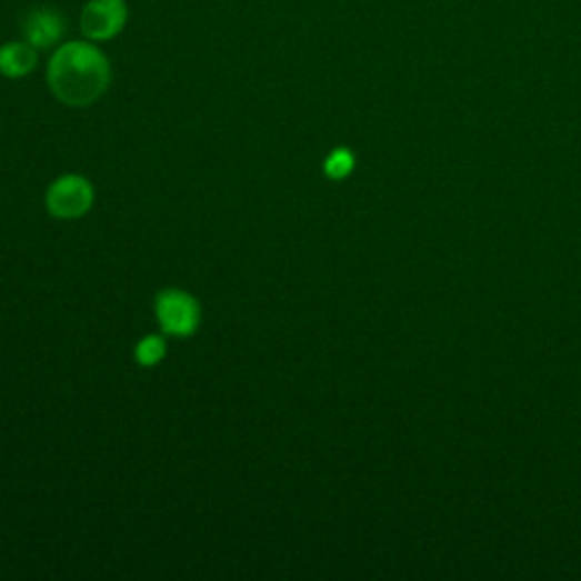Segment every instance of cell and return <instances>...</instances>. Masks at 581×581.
<instances>
[{"label":"cell","mask_w":581,"mask_h":581,"mask_svg":"<svg viewBox=\"0 0 581 581\" xmlns=\"http://www.w3.org/2000/svg\"><path fill=\"white\" fill-rule=\"evenodd\" d=\"M134 354H137V361L141 365H146V368L157 365L167 357V341L162 337H154V334L146 337V339L139 341Z\"/></svg>","instance_id":"52a82bcc"},{"label":"cell","mask_w":581,"mask_h":581,"mask_svg":"<svg viewBox=\"0 0 581 581\" xmlns=\"http://www.w3.org/2000/svg\"><path fill=\"white\" fill-rule=\"evenodd\" d=\"M67 21L56 8H32L21 19V34L28 43L39 48H52L62 41Z\"/></svg>","instance_id":"5b68a950"},{"label":"cell","mask_w":581,"mask_h":581,"mask_svg":"<svg viewBox=\"0 0 581 581\" xmlns=\"http://www.w3.org/2000/svg\"><path fill=\"white\" fill-rule=\"evenodd\" d=\"M154 315L162 330L171 337H191L200 328V304L180 289H167L154 300Z\"/></svg>","instance_id":"3957f363"},{"label":"cell","mask_w":581,"mask_h":581,"mask_svg":"<svg viewBox=\"0 0 581 581\" xmlns=\"http://www.w3.org/2000/svg\"><path fill=\"white\" fill-rule=\"evenodd\" d=\"M39 56L32 43L23 41H8L0 46V76L19 80L30 76L37 69Z\"/></svg>","instance_id":"8992f818"},{"label":"cell","mask_w":581,"mask_h":581,"mask_svg":"<svg viewBox=\"0 0 581 581\" xmlns=\"http://www.w3.org/2000/svg\"><path fill=\"white\" fill-rule=\"evenodd\" d=\"M128 23L126 0H89L80 14V32L89 41H110Z\"/></svg>","instance_id":"277c9868"},{"label":"cell","mask_w":581,"mask_h":581,"mask_svg":"<svg viewBox=\"0 0 581 581\" xmlns=\"http://www.w3.org/2000/svg\"><path fill=\"white\" fill-rule=\"evenodd\" d=\"M112 82V67L93 41H67L48 62V84L69 108H89Z\"/></svg>","instance_id":"6da1fadb"},{"label":"cell","mask_w":581,"mask_h":581,"mask_svg":"<svg viewBox=\"0 0 581 581\" xmlns=\"http://www.w3.org/2000/svg\"><path fill=\"white\" fill-rule=\"evenodd\" d=\"M93 204V187L82 176H62L46 191V207L52 219H82Z\"/></svg>","instance_id":"7a4b0ae2"},{"label":"cell","mask_w":581,"mask_h":581,"mask_svg":"<svg viewBox=\"0 0 581 581\" xmlns=\"http://www.w3.org/2000/svg\"><path fill=\"white\" fill-rule=\"evenodd\" d=\"M354 169V157L350 150L345 148H339L334 150L328 160H325V173L332 178V180H343L352 173Z\"/></svg>","instance_id":"ba28073f"}]
</instances>
